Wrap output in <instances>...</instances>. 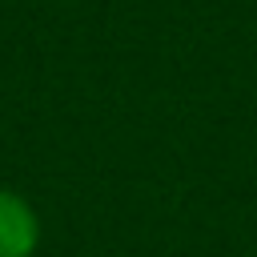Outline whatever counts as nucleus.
<instances>
[{"mask_svg":"<svg viewBox=\"0 0 257 257\" xmlns=\"http://www.w3.org/2000/svg\"><path fill=\"white\" fill-rule=\"evenodd\" d=\"M40 249V217L28 197L0 189V257H32Z\"/></svg>","mask_w":257,"mask_h":257,"instance_id":"obj_1","label":"nucleus"}]
</instances>
